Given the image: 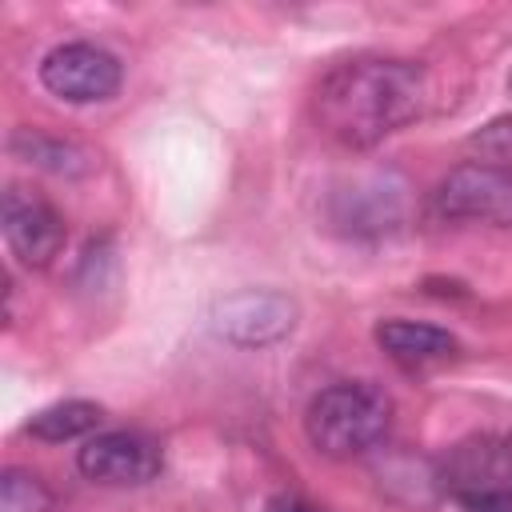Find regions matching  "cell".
I'll list each match as a JSON object with an SVG mask.
<instances>
[{
  "instance_id": "15",
  "label": "cell",
  "mask_w": 512,
  "mask_h": 512,
  "mask_svg": "<svg viewBox=\"0 0 512 512\" xmlns=\"http://www.w3.org/2000/svg\"><path fill=\"white\" fill-rule=\"evenodd\" d=\"M476 512H512V508H476Z\"/></svg>"
},
{
  "instance_id": "10",
  "label": "cell",
  "mask_w": 512,
  "mask_h": 512,
  "mask_svg": "<svg viewBox=\"0 0 512 512\" xmlns=\"http://www.w3.org/2000/svg\"><path fill=\"white\" fill-rule=\"evenodd\" d=\"M104 420V408L92 404V400H60V404H48L40 408L24 432L44 440V444H64V440H80L88 432H96V424Z\"/></svg>"
},
{
  "instance_id": "12",
  "label": "cell",
  "mask_w": 512,
  "mask_h": 512,
  "mask_svg": "<svg viewBox=\"0 0 512 512\" xmlns=\"http://www.w3.org/2000/svg\"><path fill=\"white\" fill-rule=\"evenodd\" d=\"M12 152H20L28 164H40L48 172H80L84 168V152L64 144V140H48L40 132H16L12 136Z\"/></svg>"
},
{
  "instance_id": "3",
  "label": "cell",
  "mask_w": 512,
  "mask_h": 512,
  "mask_svg": "<svg viewBox=\"0 0 512 512\" xmlns=\"http://www.w3.org/2000/svg\"><path fill=\"white\" fill-rule=\"evenodd\" d=\"M432 480L448 500L460 504V512L512 508V436L480 432L452 444Z\"/></svg>"
},
{
  "instance_id": "5",
  "label": "cell",
  "mask_w": 512,
  "mask_h": 512,
  "mask_svg": "<svg viewBox=\"0 0 512 512\" xmlns=\"http://www.w3.org/2000/svg\"><path fill=\"white\" fill-rule=\"evenodd\" d=\"M124 80V68L120 60L100 48V44H88V40H68V44H56L44 60H40V84L68 100V104H96V100H108L116 96Z\"/></svg>"
},
{
  "instance_id": "7",
  "label": "cell",
  "mask_w": 512,
  "mask_h": 512,
  "mask_svg": "<svg viewBox=\"0 0 512 512\" xmlns=\"http://www.w3.org/2000/svg\"><path fill=\"white\" fill-rule=\"evenodd\" d=\"M0 220H4V240H8L12 256H20V264L44 268V264H52V256H60L68 228H64V216L40 192L12 184L4 192Z\"/></svg>"
},
{
  "instance_id": "16",
  "label": "cell",
  "mask_w": 512,
  "mask_h": 512,
  "mask_svg": "<svg viewBox=\"0 0 512 512\" xmlns=\"http://www.w3.org/2000/svg\"><path fill=\"white\" fill-rule=\"evenodd\" d=\"M508 84H512V80H508Z\"/></svg>"
},
{
  "instance_id": "4",
  "label": "cell",
  "mask_w": 512,
  "mask_h": 512,
  "mask_svg": "<svg viewBox=\"0 0 512 512\" xmlns=\"http://www.w3.org/2000/svg\"><path fill=\"white\" fill-rule=\"evenodd\" d=\"M432 208L448 220H480L512 228V172L484 160L456 164L432 192Z\"/></svg>"
},
{
  "instance_id": "11",
  "label": "cell",
  "mask_w": 512,
  "mask_h": 512,
  "mask_svg": "<svg viewBox=\"0 0 512 512\" xmlns=\"http://www.w3.org/2000/svg\"><path fill=\"white\" fill-rule=\"evenodd\" d=\"M0 512H52V488L28 468H4Z\"/></svg>"
},
{
  "instance_id": "8",
  "label": "cell",
  "mask_w": 512,
  "mask_h": 512,
  "mask_svg": "<svg viewBox=\"0 0 512 512\" xmlns=\"http://www.w3.org/2000/svg\"><path fill=\"white\" fill-rule=\"evenodd\" d=\"M296 324V304L280 292H236L216 304L212 332L240 344V348H264L288 336Z\"/></svg>"
},
{
  "instance_id": "1",
  "label": "cell",
  "mask_w": 512,
  "mask_h": 512,
  "mask_svg": "<svg viewBox=\"0 0 512 512\" xmlns=\"http://www.w3.org/2000/svg\"><path fill=\"white\" fill-rule=\"evenodd\" d=\"M424 108V72L412 60L352 56L312 88V120L340 148H372Z\"/></svg>"
},
{
  "instance_id": "2",
  "label": "cell",
  "mask_w": 512,
  "mask_h": 512,
  "mask_svg": "<svg viewBox=\"0 0 512 512\" xmlns=\"http://www.w3.org/2000/svg\"><path fill=\"white\" fill-rule=\"evenodd\" d=\"M392 424V400L368 380H340L312 396L304 412L308 444L328 460H352L372 452Z\"/></svg>"
},
{
  "instance_id": "14",
  "label": "cell",
  "mask_w": 512,
  "mask_h": 512,
  "mask_svg": "<svg viewBox=\"0 0 512 512\" xmlns=\"http://www.w3.org/2000/svg\"><path fill=\"white\" fill-rule=\"evenodd\" d=\"M264 512H324V508H316V504H312V500H304V496L284 492V496H272Z\"/></svg>"
},
{
  "instance_id": "6",
  "label": "cell",
  "mask_w": 512,
  "mask_h": 512,
  "mask_svg": "<svg viewBox=\"0 0 512 512\" xmlns=\"http://www.w3.org/2000/svg\"><path fill=\"white\" fill-rule=\"evenodd\" d=\"M76 468L108 488H136L160 476L164 468V452L148 432L136 428H112V432H92L80 452H76Z\"/></svg>"
},
{
  "instance_id": "13",
  "label": "cell",
  "mask_w": 512,
  "mask_h": 512,
  "mask_svg": "<svg viewBox=\"0 0 512 512\" xmlns=\"http://www.w3.org/2000/svg\"><path fill=\"white\" fill-rule=\"evenodd\" d=\"M472 148H476V160L512 172V116H500V120L484 124L472 136Z\"/></svg>"
},
{
  "instance_id": "9",
  "label": "cell",
  "mask_w": 512,
  "mask_h": 512,
  "mask_svg": "<svg viewBox=\"0 0 512 512\" xmlns=\"http://www.w3.org/2000/svg\"><path fill=\"white\" fill-rule=\"evenodd\" d=\"M376 344L400 368H428V364H440V360L456 356V348H460L448 328L420 324V320H380L376 324Z\"/></svg>"
}]
</instances>
